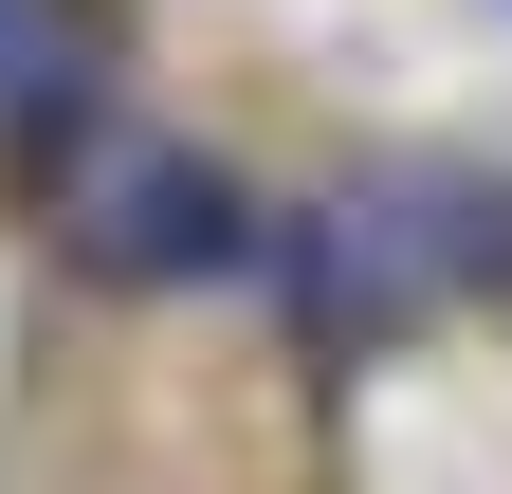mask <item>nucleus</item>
<instances>
[{
  "label": "nucleus",
  "mask_w": 512,
  "mask_h": 494,
  "mask_svg": "<svg viewBox=\"0 0 512 494\" xmlns=\"http://www.w3.org/2000/svg\"><path fill=\"white\" fill-rule=\"evenodd\" d=\"M55 238L110 293H202L256 257V202L183 147V129H74V183H55Z\"/></svg>",
  "instance_id": "f257e3e1"
},
{
  "label": "nucleus",
  "mask_w": 512,
  "mask_h": 494,
  "mask_svg": "<svg viewBox=\"0 0 512 494\" xmlns=\"http://www.w3.org/2000/svg\"><path fill=\"white\" fill-rule=\"evenodd\" d=\"M293 293L330 348H384L458 293V183H366V202H311L293 220Z\"/></svg>",
  "instance_id": "f03ea898"
},
{
  "label": "nucleus",
  "mask_w": 512,
  "mask_h": 494,
  "mask_svg": "<svg viewBox=\"0 0 512 494\" xmlns=\"http://www.w3.org/2000/svg\"><path fill=\"white\" fill-rule=\"evenodd\" d=\"M55 92V0H0V110Z\"/></svg>",
  "instance_id": "7ed1b4c3"
}]
</instances>
